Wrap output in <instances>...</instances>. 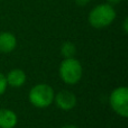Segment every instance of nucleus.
<instances>
[{
	"label": "nucleus",
	"instance_id": "nucleus-1",
	"mask_svg": "<svg viewBox=\"0 0 128 128\" xmlns=\"http://www.w3.org/2000/svg\"><path fill=\"white\" fill-rule=\"evenodd\" d=\"M117 18V11L115 7L107 2L99 4L90 10L88 15V22L92 28L104 29L109 27Z\"/></svg>",
	"mask_w": 128,
	"mask_h": 128
},
{
	"label": "nucleus",
	"instance_id": "nucleus-2",
	"mask_svg": "<svg viewBox=\"0 0 128 128\" xmlns=\"http://www.w3.org/2000/svg\"><path fill=\"white\" fill-rule=\"evenodd\" d=\"M58 74L63 83L68 86H75L83 76V66L75 58H63L58 68Z\"/></svg>",
	"mask_w": 128,
	"mask_h": 128
},
{
	"label": "nucleus",
	"instance_id": "nucleus-3",
	"mask_svg": "<svg viewBox=\"0 0 128 128\" xmlns=\"http://www.w3.org/2000/svg\"><path fill=\"white\" fill-rule=\"evenodd\" d=\"M54 96L55 91L50 84L38 83L30 89L28 93V100L35 108L45 109L53 104Z\"/></svg>",
	"mask_w": 128,
	"mask_h": 128
},
{
	"label": "nucleus",
	"instance_id": "nucleus-4",
	"mask_svg": "<svg viewBox=\"0 0 128 128\" xmlns=\"http://www.w3.org/2000/svg\"><path fill=\"white\" fill-rule=\"evenodd\" d=\"M109 104L116 115L122 118L128 117V89L126 86H117L111 91Z\"/></svg>",
	"mask_w": 128,
	"mask_h": 128
},
{
	"label": "nucleus",
	"instance_id": "nucleus-5",
	"mask_svg": "<svg viewBox=\"0 0 128 128\" xmlns=\"http://www.w3.org/2000/svg\"><path fill=\"white\" fill-rule=\"evenodd\" d=\"M58 109L63 111H71L76 107L78 98L72 91L61 90L54 96V102Z\"/></svg>",
	"mask_w": 128,
	"mask_h": 128
},
{
	"label": "nucleus",
	"instance_id": "nucleus-6",
	"mask_svg": "<svg viewBox=\"0 0 128 128\" xmlns=\"http://www.w3.org/2000/svg\"><path fill=\"white\" fill-rule=\"evenodd\" d=\"M4 75H6L8 86H11V88L15 89L24 86L27 81L26 73H25V71L20 70V68H12Z\"/></svg>",
	"mask_w": 128,
	"mask_h": 128
},
{
	"label": "nucleus",
	"instance_id": "nucleus-7",
	"mask_svg": "<svg viewBox=\"0 0 128 128\" xmlns=\"http://www.w3.org/2000/svg\"><path fill=\"white\" fill-rule=\"evenodd\" d=\"M17 44V37L11 32H0V53H11L16 50Z\"/></svg>",
	"mask_w": 128,
	"mask_h": 128
},
{
	"label": "nucleus",
	"instance_id": "nucleus-8",
	"mask_svg": "<svg viewBox=\"0 0 128 128\" xmlns=\"http://www.w3.org/2000/svg\"><path fill=\"white\" fill-rule=\"evenodd\" d=\"M18 124V116L8 108L0 109V128H15Z\"/></svg>",
	"mask_w": 128,
	"mask_h": 128
},
{
	"label": "nucleus",
	"instance_id": "nucleus-9",
	"mask_svg": "<svg viewBox=\"0 0 128 128\" xmlns=\"http://www.w3.org/2000/svg\"><path fill=\"white\" fill-rule=\"evenodd\" d=\"M61 55L63 56V58H75V54H76V46L73 44L72 42L68 40V42H64L61 45Z\"/></svg>",
	"mask_w": 128,
	"mask_h": 128
},
{
	"label": "nucleus",
	"instance_id": "nucleus-10",
	"mask_svg": "<svg viewBox=\"0 0 128 128\" xmlns=\"http://www.w3.org/2000/svg\"><path fill=\"white\" fill-rule=\"evenodd\" d=\"M7 89H8V84H7L6 75L0 72V97H1L2 94H4Z\"/></svg>",
	"mask_w": 128,
	"mask_h": 128
},
{
	"label": "nucleus",
	"instance_id": "nucleus-11",
	"mask_svg": "<svg viewBox=\"0 0 128 128\" xmlns=\"http://www.w3.org/2000/svg\"><path fill=\"white\" fill-rule=\"evenodd\" d=\"M78 7H86L91 2V0H73Z\"/></svg>",
	"mask_w": 128,
	"mask_h": 128
},
{
	"label": "nucleus",
	"instance_id": "nucleus-12",
	"mask_svg": "<svg viewBox=\"0 0 128 128\" xmlns=\"http://www.w3.org/2000/svg\"><path fill=\"white\" fill-rule=\"evenodd\" d=\"M122 0H106L107 4H109L110 6H112V7L118 6L119 4H122Z\"/></svg>",
	"mask_w": 128,
	"mask_h": 128
},
{
	"label": "nucleus",
	"instance_id": "nucleus-13",
	"mask_svg": "<svg viewBox=\"0 0 128 128\" xmlns=\"http://www.w3.org/2000/svg\"><path fill=\"white\" fill-rule=\"evenodd\" d=\"M122 28H124V33L126 34L128 33V19L125 18L124 19V22H122Z\"/></svg>",
	"mask_w": 128,
	"mask_h": 128
},
{
	"label": "nucleus",
	"instance_id": "nucleus-14",
	"mask_svg": "<svg viewBox=\"0 0 128 128\" xmlns=\"http://www.w3.org/2000/svg\"><path fill=\"white\" fill-rule=\"evenodd\" d=\"M61 128H79V127H78V126H75V125L70 124V125H64V126H62Z\"/></svg>",
	"mask_w": 128,
	"mask_h": 128
},
{
	"label": "nucleus",
	"instance_id": "nucleus-15",
	"mask_svg": "<svg viewBox=\"0 0 128 128\" xmlns=\"http://www.w3.org/2000/svg\"><path fill=\"white\" fill-rule=\"evenodd\" d=\"M0 1H4V0H0Z\"/></svg>",
	"mask_w": 128,
	"mask_h": 128
}]
</instances>
